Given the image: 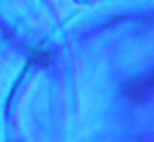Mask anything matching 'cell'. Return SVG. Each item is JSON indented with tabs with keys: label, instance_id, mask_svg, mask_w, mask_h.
Wrapping results in <instances>:
<instances>
[{
	"label": "cell",
	"instance_id": "cell-1",
	"mask_svg": "<svg viewBox=\"0 0 154 142\" xmlns=\"http://www.w3.org/2000/svg\"><path fill=\"white\" fill-rule=\"evenodd\" d=\"M121 96L130 104H141L154 96V69L145 71L143 76L130 78L121 85Z\"/></svg>",
	"mask_w": 154,
	"mask_h": 142
},
{
	"label": "cell",
	"instance_id": "cell-2",
	"mask_svg": "<svg viewBox=\"0 0 154 142\" xmlns=\"http://www.w3.org/2000/svg\"><path fill=\"white\" fill-rule=\"evenodd\" d=\"M51 60H54V54H51V51L42 49V47H36V49H31V54H29L27 67H47Z\"/></svg>",
	"mask_w": 154,
	"mask_h": 142
}]
</instances>
